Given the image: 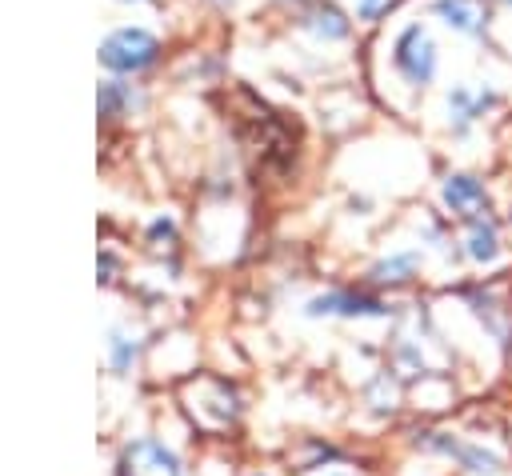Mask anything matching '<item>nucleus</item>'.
I'll return each instance as SVG.
<instances>
[{"instance_id": "11", "label": "nucleus", "mask_w": 512, "mask_h": 476, "mask_svg": "<svg viewBox=\"0 0 512 476\" xmlns=\"http://www.w3.org/2000/svg\"><path fill=\"white\" fill-rule=\"evenodd\" d=\"M416 268V256L412 252H404V256H392V260H384V264H376L372 268V276L380 280V284H400V280H408V272Z\"/></svg>"}, {"instance_id": "9", "label": "nucleus", "mask_w": 512, "mask_h": 476, "mask_svg": "<svg viewBox=\"0 0 512 476\" xmlns=\"http://www.w3.org/2000/svg\"><path fill=\"white\" fill-rule=\"evenodd\" d=\"M468 256L480 264L500 256V240H496V228L488 220H468Z\"/></svg>"}, {"instance_id": "15", "label": "nucleus", "mask_w": 512, "mask_h": 476, "mask_svg": "<svg viewBox=\"0 0 512 476\" xmlns=\"http://www.w3.org/2000/svg\"><path fill=\"white\" fill-rule=\"evenodd\" d=\"M508 356H512V348H508Z\"/></svg>"}, {"instance_id": "12", "label": "nucleus", "mask_w": 512, "mask_h": 476, "mask_svg": "<svg viewBox=\"0 0 512 476\" xmlns=\"http://www.w3.org/2000/svg\"><path fill=\"white\" fill-rule=\"evenodd\" d=\"M132 356H136V344H128V336H120V332H116V336H112V364H116V368H124Z\"/></svg>"}, {"instance_id": "6", "label": "nucleus", "mask_w": 512, "mask_h": 476, "mask_svg": "<svg viewBox=\"0 0 512 476\" xmlns=\"http://www.w3.org/2000/svg\"><path fill=\"white\" fill-rule=\"evenodd\" d=\"M312 316H388V308L372 296H352V292H328V296H316L308 304Z\"/></svg>"}, {"instance_id": "10", "label": "nucleus", "mask_w": 512, "mask_h": 476, "mask_svg": "<svg viewBox=\"0 0 512 476\" xmlns=\"http://www.w3.org/2000/svg\"><path fill=\"white\" fill-rule=\"evenodd\" d=\"M304 28H312V32L324 36V40H344V36H348V20H344L336 8H328V4L312 8V12L304 16Z\"/></svg>"}, {"instance_id": "4", "label": "nucleus", "mask_w": 512, "mask_h": 476, "mask_svg": "<svg viewBox=\"0 0 512 476\" xmlns=\"http://www.w3.org/2000/svg\"><path fill=\"white\" fill-rule=\"evenodd\" d=\"M444 204H448L460 220H480V216L488 212V192H484V184H480L476 176L456 172V176L444 180Z\"/></svg>"}, {"instance_id": "7", "label": "nucleus", "mask_w": 512, "mask_h": 476, "mask_svg": "<svg viewBox=\"0 0 512 476\" xmlns=\"http://www.w3.org/2000/svg\"><path fill=\"white\" fill-rule=\"evenodd\" d=\"M432 12H436L448 28L468 32V36L484 32V24H488V8H484V0H436Z\"/></svg>"}, {"instance_id": "1", "label": "nucleus", "mask_w": 512, "mask_h": 476, "mask_svg": "<svg viewBox=\"0 0 512 476\" xmlns=\"http://www.w3.org/2000/svg\"><path fill=\"white\" fill-rule=\"evenodd\" d=\"M396 72L408 80V84H428L432 72H436V44L428 36V28L420 24H408L400 36H396Z\"/></svg>"}, {"instance_id": "16", "label": "nucleus", "mask_w": 512, "mask_h": 476, "mask_svg": "<svg viewBox=\"0 0 512 476\" xmlns=\"http://www.w3.org/2000/svg\"><path fill=\"white\" fill-rule=\"evenodd\" d=\"M220 4H224V0H220Z\"/></svg>"}, {"instance_id": "13", "label": "nucleus", "mask_w": 512, "mask_h": 476, "mask_svg": "<svg viewBox=\"0 0 512 476\" xmlns=\"http://www.w3.org/2000/svg\"><path fill=\"white\" fill-rule=\"evenodd\" d=\"M392 4H396V0H360L356 12H360V20H376V16H384Z\"/></svg>"}, {"instance_id": "8", "label": "nucleus", "mask_w": 512, "mask_h": 476, "mask_svg": "<svg viewBox=\"0 0 512 476\" xmlns=\"http://www.w3.org/2000/svg\"><path fill=\"white\" fill-rule=\"evenodd\" d=\"M496 96L492 92H468V88H452L448 92V112L456 120V128H468L476 116H484V108H492Z\"/></svg>"}, {"instance_id": "14", "label": "nucleus", "mask_w": 512, "mask_h": 476, "mask_svg": "<svg viewBox=\"0 0 512 476\" xmlns=\"http://www.w3.org/2000/svg\"><path fill=\"white\" fill-rule=\"evenodd\" d=\"M500 4H508V8H512V0H500Z\"/></svg>"}, {"instance_id": "3", "label": "nucleus", "mask_w": 512, "mask_h": 476, "mask_svg": "<svg viewBox=\"0 0 512 476\" xmlns=\"http://www.w3.org/2000/svg\"><path fill=\"white\" fill-rule=\"evenodd\" d=\"M120 476H180V460L152 436L132 440L120 456Z\"/></svg>"}, {"instance_id": "5", "label": "nucleus", "mask_w": 512, "mask_h": 476, "mask_svg": "<svg viewBox=\"0 0 512 476\" xmlns=\"http://www.w3.org/2000/svg\"><path fill=\"white\" fill-rule=\"evenodd\" d=\"M416 444H424V448H432V452H444V456H456L468 472H500V460H496L492 452H484V448H468V444H456V440H448L444 432H420V436H416Z\"/></svg>"}, {"instance_id": "2", "label": "nucleus", "mask_w": 512, "mask_h": 476, "mask_svg": "<svg viewBox=\"0 0 512 476\" xmlns=\"http://www.w3.org/2000/svg\"><path fill=\"white\" fill-rule=\"evenodd\" d=\"M156 60V40L140 28H120L100 44V64L112 72H140Z\"/></svg>"}]
</instances>
